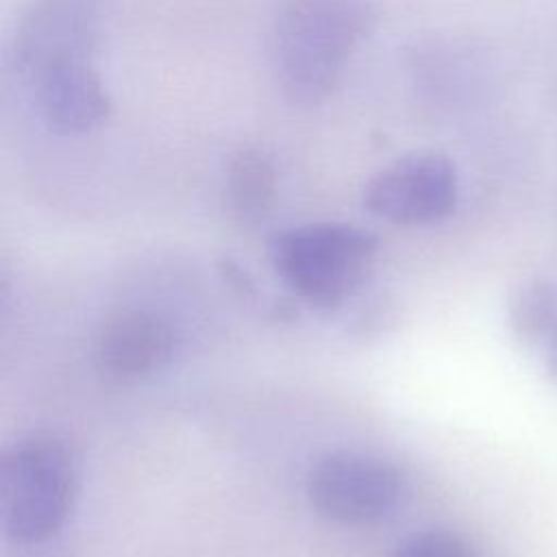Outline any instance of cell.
Wrapping results in <instances>:
<instances>
[{
	"mask_svg": "<svg viewBox=\"0 0 557 557\" xmlns=\"http://www.w3.org/2000/svg\"><path fill=\"white\" fill-rule=\"evenodd\" d=\"M372 24L368 0H287L268 30V65L278 94L294 107L329 100Z\"/></svg>",
	"mask_w": 557,
	"mask_h": 557,
	"instance_id": "6da1fadb",
	"label": "cell"
},
{
	"mask_svg": "<svg viewBox=\"0 0 557 557\" xmlns=\"http://www.w3.org/2000/svg\"><path fill=\"white\" fill-rule=\"evenodd\" d=\"M376 252L374 233L337 220L294 224L268 239L276 276L320 311L339 309L363 287Z\"/></svg>",
	"mask_w": 557,
	"mask_h": 557,
	"instance_id": "7a4b0ae2",
	"label": "cell"
},
{
	"mask_svg": "<svg viewBox=\"0 0 557 557\" xmlns=\"http://www.w3.org/2000/svg\"><path fill=\"white\" fill-rule=\"evenodd\" d=\"M78 487L76 461L63 440L35 433L17 440L0 463V518L7 537L33 546L67 522Z\"/></svg>",
	"mask_w": 557,
	"mask_h": 557,
	"instance_id": "3957f363",
	"label": "cell"
},
{
	"mask_svg": "<svg viewBox=\"0 0 557 557\" xmlns=\"http://www.w3.org/2000/svg\"><path fill=\"white\" fill-rule=\"evenodd\" d=\"M305 494L322 518L368 529L396 516L407 496V481L394 463L376 455L329 450L307 468Z\"/></svg>",
	"mask_w": 557,
	"mask_h": 557,
	"instance_id": "277c9868",
	"label": "cell"
},
{
	"mask_svg": "<svg viewBox=\"0 0 557 557\" xmlns=\"http://www.w3.org/2000/svg\"><path fill=\"white\" fill-rule=\"evenodd\" d=\"M459 200L455 161L437 150L403 154L368 178L361 205L398 226H424L448 218Z\"/></svg>",
	"mask_w": 557,
	"mask_h": 557,
	"instance_id": "5b68a950",
	"label": "cell"
},
{
	"mask_svg": "<svg viewBox=\"0 0 557 557\" xmlns=\"http://www.w3.org/2000/svg\"><path fill=\"white\" fill-rule=\"evenodd\" d=\"M39 122L59 137H78L111 117V96L94 59H57L17 78Z\"/></svg>",
	"mask_w": 557,
	"mask_h": 557,
	"instance_id": "8992f818",
	"label": "cell"
},
{
	"mask_svg": "<svg viewBox=\"0 0 557 557\" xmlns=\"http://www.w3.org/2000/svg\"><path fill=\"white\" fill-rule=\"evenodd\" d=\"M98 37L96 0H35L15 26L9 50L11 72L20 78L57 59H94Z\"/></svg>",
	"mask_w": 557,
	"mask_h": 557,
	"instance_id": "52a82bcc",
	"label": "cell"
},
{
	"mask_svg": "<svg viewBox=\"0 0 557 557\" xmlns=\"http://www.w3.org/2000/svg\"><path fill=\"white\" fill-rule=\"evenodd\" d=\"M176 352L174 326L148 309L107 318L94 339V363L113 381H139L163 370Z\"/></svg>",
	"mask_w": 557,
	"mask_h": 557,
	"instance_id": "ba28073f",
	"label": "cell"
},
{
	"mask_svg": "<svg viewBox=\"0 0 557 557\" xmlns=\"http://www.w3.org/2000/svg\"><path fill=\"white\" fill-rule=\"evenodd\" d=\"M281 172L274 154L261 144H244L224 168V202L228 213L255 226L268 218L278 196Z\"/></svg>",
	"mask_w": 557,
	"mask_h": 557,
	"instance_id": "9c48e42d",
	"label": "cell"
},
{
	"mask_svg": "<svg viewBox=\"0 0 557 557\" xmlns=\"http://www.w3.org/2000/svg\"><path fill=\"white\" fill-rule=\"evenodd\" d=\"M507 320L520 342L544 344L557 324V287L544 278L520 283L507 305Z\"/></svg>",
	"mask_w": 557,
	"mask_h": 557,
	"instance_id": "30bf717a",
	"label": "cell"
},
{
	"mask_svg": "<svg viewBox=\"0 0 557 557\" xmlns=\"http://www.w3.org/2000/svg\"><path fill=\"white\" fill-rule=\"evenodd\" d=\"M389 557H476L472 546L450 529H424L405 537Z\"/></svg>",
	"mask_w": 557,
	"mask_h": 557,
	"instance_id": "8fae6325",
	"label": "cell"
},
{
	"mask_svg": "<svg viewBox=\"0 0 557 557\" xmlns=\"http://www.w3.org/2000/svg\"><path fill=\"white\" fill-rule=\"evenodd\" d=\"M544 352H546V368H548L550 376L557 379V324L544 342Z\"/></svg>",
	"mask_w": 557,
	"mask_h": 557,
	"instance_id": "7c38bea8",
	"label": "cell"
}]
</instances>
